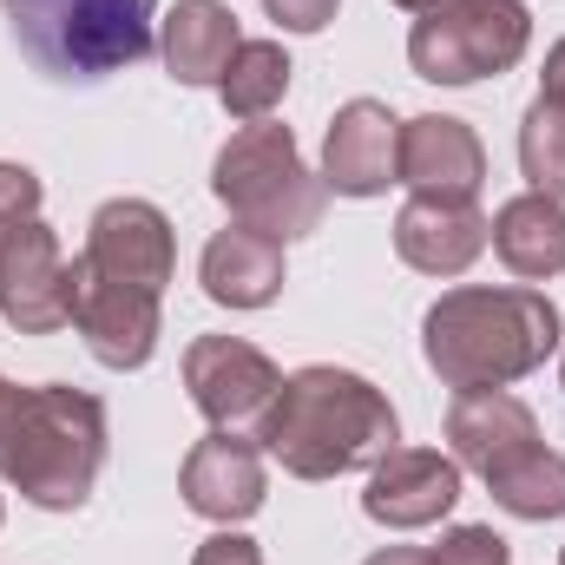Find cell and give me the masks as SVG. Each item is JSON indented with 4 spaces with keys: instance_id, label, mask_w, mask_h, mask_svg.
I'll return each mask as SVG.
<instances>
[{
    "instance_id": "1",
    "label": "cell",
    "mask_w": 565,
    "mask_h": 565,
    "mask_svg": "<svg viewBox=\"0 0 565 565\" xmlns=\"http://www.w3.org/2000/svg\"><path fill=\"white\" fill-rule=\"evenodd\" d=\"M20 53L66 86H93L151 53V0H0Z\"/></svg>"
}]
</instances>
